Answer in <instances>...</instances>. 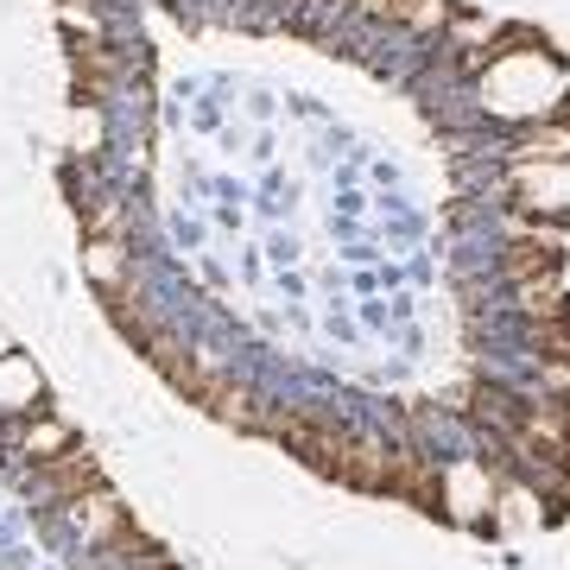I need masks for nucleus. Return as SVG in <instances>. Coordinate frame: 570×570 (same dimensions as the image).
<instances>
[{"label":"nucleus","instance_id":"nucleus-1","mask_svg":"<svg viewBox=\"0 0 570 570\" xmlns=\"http://www.w3.org/2000/svg\"><path fill=\"white\" fill-rule=\"evenodd\" d=\"M381 494H393V501H406L419 513H444V475H438V463L419 444H387V482H381Z\"/></svg>","mask_w":570,"mask_h":570},{"label":"nucleus","instance_id":"nucleus-5","mask_svg":"<svg viewBox=\"0 0 570 570\" xmlns=\"http://www.w3.org/2000/svg\"><path fill=\"white\" fill-rule=\"evenodd\" d=\"M564 266V247L551 242H513L508 254H501V279L508 285H532V279H551Z\"/></svg>","mask_w":570,"mask_h":570},{"label":"nucleus","instance_id":"nucleus-2","mask_svg":"<svg viewBox=\"0 0 570 570\" xmlns=\"http://www.w3.org/2000/svg\"><path fill=\"white\" fill-rule=\"evenodd\" d=\"M32 489H39V501H82L89 489H102V469H96V456L89 450H63V456H51V463H39V475H32Z\"/></svg>","mask_w":570,"mask_h":570},{"label":"nucleus","instance_id":"nucleus-13","mask_svg":"<svg viewBox=\"0 0 570 570\" xmlns=\"http://www.w3.org/2000/svg\"><path fill=\"white\" fill-rule=\"evenodd\" d=\"M355 7H362L367 20H393V26H400V20H406L412 0H355Z\"/></svg>","mask_w":570,"mask_h":570},{"label":"nucleus","instance_id":"nucleus-12","mask_svg":"<svg viewBox=\"0 0 570 570\" xmlns=\"http://www.w3.org/2000/svg\"><path fill=\"white\" fill-rule=\"evenodd\" d=\"M450 26H456V39H463V45H489L494 32H501V26H494V20H482V13H456Z\"/></svg>","mask_w":570,"mask_h":570},{"label":"nucleus","instance_id":"nucleus-8","mask_svg":"<svg viewBox=\"0 0 570 570\" xmlns=\"http://www.w3.org/2000/svg\"><path fill=\"white\" fill-rule=\"evenodd\" d=\"M520 159L532 165H570V121H551V127H532L527 140L513 146Z\"/></svg>","mask_w":570,"mask_h":570},{"label":"nucleus","instance_id":"nucleus-6","mask_svg":"<svg viewBox=\"0 0 570 570\" xmlns=\"http://www.w3.org/2000/svg\"><path fill=\"white\" fill-rule=\"evenodd\" d=\"M77 532L89 539V546H115L127 532V513H121V501L115 494H102V489H89L77 501Z\"/></svg>","mask_w":570,"mask_h":570},{"label":"nucleus","instance_id":"nucleus-7","mask_svg":"<svg viewBox=\"0 0 570 570\" xmlns=\"http://www.w3.org/2000/svg\"><path fill=\"white\" fill-rule=\"evenodd\" d=\"M39 400V374L20 355H0V412H32Z\"/></svg>","mask_w":570,"mask_h":570},{"label":"nucleus","instance_id":"nucleus-4","mask_svg":"<svg viewBox=\"0 0 570 570\" xmlns=\"http://www.w3.org/2000/svg\"><path fill=\"white\" fill-rule=\"evenodd\" d=\"M190 406H204L209 419H223V425L261 431V412H254V393H247L242 381H223V374H204V393H197Z\"/></svg>","mask_w":570,"mask_h":570},{"label":"nucleus","instance_id":"nucleus-11","mask_svg":"<svg viewBox=\"0 0 570 570\" xmlns=\"http://www.w3.org/2000/svg\"><path fill=\"white\" fill-rule=\"evenodd\" d=\"M450 20H456V7H450V0H412L400 26H412V32H444Z\"/></svg>","mask_w":570,"mask_h":570},{"label":"nucleus","instance_id":"nucleus-9","mask_svg":"<svg viewBox=\"0 0 570 570\" xmlns=\"http://www.w3.org/2000/svg\"><path fill=\"white\" fill-rule=\"evenodd\" d=\"M20 450L32 456V469H39V463H51V456H63V450H70V431H63L58 419H32V425H26V438H20Z\"/></svg>","mask_w":570,"mask_h":570},{"label":"nucleus","instance_id":"nucleus-10","mask_svg":"<svg viewBox=\"0 0 570 570\" xmlns=\"http://www.w3.org/2000/svg\"><path fill=\"white\" fill-rule=\"evenodd\" d=\"M108 77H115V58H108V45H82V51H77V89H82V96H102Z\"/></svg>","mask_w":570,"mask_h":570},{"label":"nucleus","instance_id":"nucleus-14","mask_svg":"<svg viewBox=\"0 0 570 570\" xmlns=\"http://www.w3.org/2000/svg\"><path fill=\"white\" fill-rule=\"evenodd\" d=\"M539 381L551 393H570V362H539Z\"/></svg>","mask_w":570,"mask_h":570},{"label":"nucleus","instance_id":"nucleus-3","mask_svg":"<svg viewBox=\"0 0 570 570\" xmlns=\"http://www.w3.org/2000/svg\"><path fill=\"white\" fill-rule=\"evenodd\" d=\"M82 273H89V285H96L102 298H121L127 273H134V254H127L115 235H89V242H82Z\"/></svg>","mask_w":570,"mask_h":570},{"label":"nucleus","instance_id":"nucleus-15","mask_svg":"<svg viewBox=\"0 0 570 570\" xmlns=\"http://www.w3.org/2000/svg\"><path fill=\"white\" fill-rule=\"evenodd\" d=\"M0 355H13V348H7V330H0Z\"/></svg>","mask_w":570,"mask_h":570}]
</instances>
